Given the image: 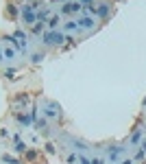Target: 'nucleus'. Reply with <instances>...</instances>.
Instances as JSON below:
<instances>
[{"instance_id": "nucleus-1", "label": "nucleus", "mask_w": 146, "mask_h": 164, "mask_svg": "<svg viewBox=\"0 0 146 164\" xmlns=\"http://www.w3.org/2000/svg\"><path fill=\"white\" fill-rule=\"evenodd\" d=\"M44 42H46V44H61V42H63V33H59V31L44 33Z\"/></svg>"}, {"instance_id": "nucleus-2", "label": "nucleus", "mask_w": 146, "mask_h": 164, "mask_svg": "<svg viewBox=\"0 0 146 164\" xmlns=\"http://www.w3.org/2000/svg\"><path fill=\"white\" fill-rule=\"evenodd\" d=\"M122 153H124V149H122V147H113V149L109 147V151H107V158H109L111 162H118Z\"/></svg>"}, {"instance_id": "nucleus-3", "label": "nucleus", "mask_w": 146, "mask_h": 164, "mask_svg": "<svg viewBox=\"0 0 146 164\" xmlns=\"http://www.w3.org/2000/svg\"><path fill=\"white\" fill-rule=\"evenodd\" d=\"M81 9H83V5L77 0V2H68V5H65V7H63V13H77V11H81Z\"/></svg>"}, {"instance_id": "nucleus-4", "label": "nucleus", "mask_w": 146, "mask_h": 164, "mask_svg": "<svg viewBox=\"0 0 146 164\" xmlns=\"http://www.w3.org/2000/svg\"><path fill=\"white\" fill-rule=\"evenodd\" d=\"M79 22V29H94V18H81V20H77Z\"/></svg>"}, {"instance_id": "nucleus-5", "label": "nucleus", "mask_w": 146, "mask_h": 164, "mask_svg": "<svg viewBox=\"0 0 146 164\" xmlns=\"http://www.w3.org/2000/svg\"><path fill=\"white\" fill-rule=\"evenodd\" d=\"M96 15L107 18V15H109V5H98V7H96Z\"/></svg>"}, {"instance_id": "nucleus-6", "label": "nucleus", "mask_w": 146, "mask_h": 164, "mask_svg": "<svg viewBox=\"0 0 146 164\" xmlns=\"http://www.w3.org/2000/svg\"><path fill=\"white\" fill-rule=\"evenodd\" d=\"M46 116H59V109H57V105H53V103H48L46 105Z\"/></svg>"}, {"instance_id": "nucleus-7", "label": "nucleus", "mask_w": 146, "mask_h": 164, "mask_svg": "<svg viewBox=\"0 0 146 164\" xmlns=\"http://www.w3.org/2000/svg\"><path fill=\"white\" fill-rule=\"evenodd\" d=\"M63 29H65V31H79V22H77V20H70V22H65Z\"/></svg>"}, {"instance_id": "nucleus-8", "label": "nucleus", "mask_w": 146, "mask_h": 164, "mask_svg": "<svg viewBox=\"0 0 146 164\" xmlns=\"http://www.w3.org/2000/svg\"><path fill=\"white\" fill-rule=\"evenodd\" d=\"M59 24H61V20H59V15H53V18H50V22H48V27H50L53 31H57V27H59Z\"/></svg>"}, {"instance_id": "nucleus-9", "label": "nucleus", "mask_w": 146, "mask_h": 164, "mask_svg": "<svg viewBox=\"0 0 146 164\" xmlns=\"http://www.w3.org/2000/svg\"><path fill=\"white\" fill-rule=\"evenodd\" d=\"M140 138H142V131L137 129V131H135V133L131 136V145H135V142H137V140H140Z\"/></svg>"}, {"instance_id": "nucleus-10", "label": "nucleus", "mask_w": 146, "mask_h": 164, "mask_svg": "<svg viewBox=\"0 0 146 164\" xmlns=\"http://www.w3.org/2000/svg\"><path fill=\"white\" fill-rule=\"evenodd\" d=\"M77 160H79V164H92V160H87L85 155H77Z\"/></svg>"}, {"instance_id": "nucleus-11", "label": "nucleus", "mask_w": 146, "mask_h": 164, "mask_svg": "<svg viewBox=\"0 0 146 164\" xmlns=\"http://www.w3.org/2000/svg\"><path fill=\"white\" fill-rule=\"evenodd\" d=\"M79 2H81L83 7H92V0H79Z\"/></svg>"}, {"instance_id": "nucleus-12", "label": "nucleus", "mask_w": 146, "mask_h": 164, "mask_svg": "<svg viewBox=\"0 0 146 164\" xmlns=\"http://www.w3.org/2000/svg\"><path fill=\"white\" fill-rule=\"evenodd\" d=\"M140 151H142V153H144V155H146V140H144V142H142V145H140Z\"/></svg>"}, {"instance_id": "nucleus-13", "label": "nucleus", "mask_w": 146, "mask_h": 164, "mask_svg": "<svg viewBox=\"0 0 146 164\" xmlns=\"http://www.w3.org/2000/svg\"><path fill=\"white\" fill-rule=\"evenodd\" d=\"M92 164H105V162H103L101 158H94V160H92Z\"/></svg>"}, {"instance_id": "nucleus-14", "label": "nucleus", "mask_w": 146, "mask_h": 164, "mask_svg": "<svg viewBox=\"0 0 146 164\" xmlns=\"http://www.w3.org/2000/svg\"><path fill=\"white\" fill-rule=\"evenodd\" d=\"M120 164H133V160H120Z\"/></svg>"}, {"instance_id": "nucleus-15", "label": "nucleus", "mask_w": 146, "mask_h": 164, "mask_svg": "<svg viewBox=\"0 0 146 164\" xmlns=\"http://www.w3.org/2000/svg\"><path fill=\"white\" fill-rule=\"evenodd\" d=\"M144 105H146V99H144Z\"/></svg>"}]
</instances>
